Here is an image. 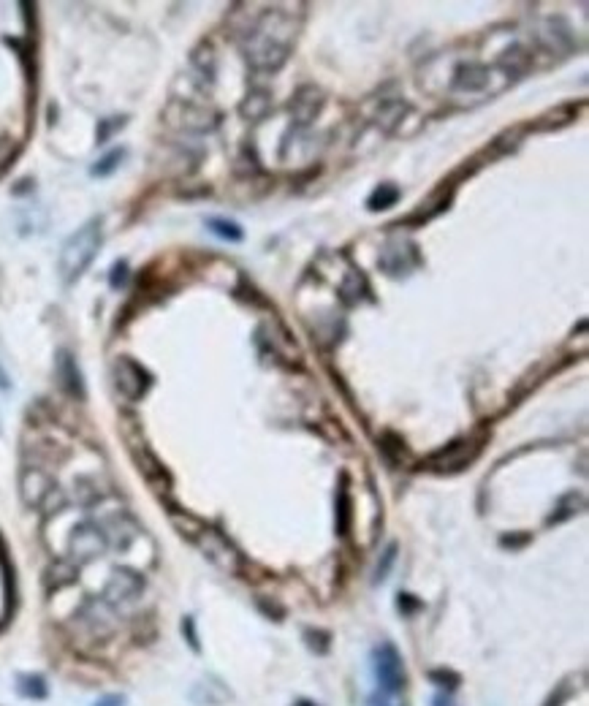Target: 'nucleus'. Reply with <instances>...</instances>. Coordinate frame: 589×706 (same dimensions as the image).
Instances as JSON below:
<instances>
[{
  "label": "nucleus",
  "mask_w": 589,
  "mask_h": 706,
  "mask_svg": "<svg viewBox=\"0 0 589 706\" xmlns=\"http://www.w3.org/2000/svg\"><path fill=\"white\" fill-rule=\"evenodd\" d=\"M114 384H117L123 397L139 399L150 388V375H147V370L142 364H136L133 359L123 356V359L114 361Z\"/></svg>",
  "instance_id": "423d86ee"
},
{
  "label": "nucleus",
  "mask_w": 589,
  "mask_h": 706,
  "mask_svg": "<svg viewBox=\"0 0 589 706\" xmlns=\"http://www.w3.org/2000/svg\"><path fill=\"white\" fill-rule=\"evenodd\" d=\"M193 701H198V704H223V701H228V690L217 682V679H204V682H198L196 687H193Z\"/></svg>",
  "instance_id": "ddd939ff"
},
{
  "label": "nucleus",
  "mask_w": 589,
  "mask_h": 706,
  "mask_svg": "<svg viewBox=\"0 0 589 706\" xmlns=\"http://www.w3.org/2000/svg\"><path fill=\"white\" fill-rule=\"evenodd\" d=\"M125 277H128V264L120 261V264H114V269H112V277H109V283H112V289H120L125 283Z\"/></svg>",
  "instance_id": "5701e85b"
},
{
  "label": "nucleus",
  "mask_w": 589,
  "mask_h": 706,
  "mask_svg": "<svg viewBox=\"0 0 589 706\" xmlns=\"http://www.w3.org/2000/svg\"><path fill=\"white\" fill-rule=\"evenodd\" d=\"M293 22L285 17V14H266L258 28L250 33L248 44H245V52H248V60L258 71H278L280 65L288 60V52H291V41H293Z\"/></svg>",
  "instance_id": "f257e3e1"
},
{
  "label": "nucleus",
  "mask_w": 589,
  "mask_h": 706,
  "mask_svg": "<svg viewBox=\"0 0 589 706\" xmlns=\"http://www.w3.org/2000/svg\"><path fill=\"white\" fill-rule=\"evenodd\" d=\"M299 706H312V704H307V701H302V704H299Z\"/></svg>",
  "instance_id": "c85d7f7f"
},
{
  "label": "nucleus",
  "mask_w": 589,
  "mask_h": 706,
  "mask_svg": "<svg viewBox=\"0 0 589 706\" xmlns=\"http://www.w3.org/2000/svg\"><path fill=\"white\" fill-rule=\"evenodd\" d=\"M394 560H397V546H389V549L383 551V560H380V562H377V568H375V581H383V578L389 576V571H391Z\"/></svg>",
  "instance_id": "6ab92c4d"
},
{
  "label": "nucleus",
  "mask_w": 589,
  "mask_h": 706,
  "mask_svg": "<svg viewBox=\"0 0 589 706\" xmlns=\"http://www.w3.org/2000/svg\"><path fill=\"white\" fill-rule=\"evenodd\" d=\"M123 158H125V150H112L109 155H103L101 161L95 163L93 169H90V174H93V177H109V174H112V171L120 166V161H123Z\"/></svg>",
  "instance_id": "dca6fc26"
},
{
  "label": "nucleus",
  "mask_w": 589,
  "mask_h": 706,
  "mask_svg": "<svg viewBox=\"0 0 589 706\" xmlns=\"http://www.w3.org/2000/svg\"><path fill=\"white\" fill-rule=\"evenodd\" d=\"M49 492H52V486H49V479H46L44 473L28 470V473L22 476V494H25V500H28L31 506H38Z\"/></svg>",
  "instance_id": "9b49d317"
},
{
  "label": "nucleus",
  "mask_w": 589,
  "mask_h": 706,
  "mask_svg": "<svg viewBox=\"0 0 589 706\" xmlns=\"http://www.w3.org/2000/svg\"><path fill=\"white\" fill-rule=\"evenodd\" d=\"M375 676H377L383 693H400L404 687L402 660L391 644H380L375 649Z\"/></svg>",
  "instance_id": "20e7f679"
},
{
  "label": "nucleus",
  "mask_w": 589,
  "mask_h": 706,
  "mask_svg": "<svg viewBox=\"0 0 589 706\" xmlns=\"http://www.w3.org/2000/svg\"><path fill=\"white\" fill-rule=\"evenodd\" d=\"M0 388H8V378H6V372L0 370Z\"/></svg>",
  "instance_id": "cd10ccee"
},
{
  "label": "nucleus",
  "mask_w": 589,
  "mask_h": 706,
  "mask_svg": "<svg viewBox=\"0 0 589 706\" xmlns=\"http://www.w3.org/2000/svg\"><path fill=\"white\" fill-rule=\"evenodd\" d=\"M101 221L93 218L90 223H85L76 234H71L65 239L60 250V277L65 283H74L76 277H82V272L93 264L95 253L101 248Z\"/></svg>",
  "instance_id": "f03ea898"
},
{
  "label": "nucleus",
  "mask_w": 589,
  "mask_h": 706,
  "mask_svg": "<svg viewBox=\"0 0 589 706\" xmlns=\"http://www.w3.org/2000/svg\"><path fill=\"white\" fill-rule=\"evenodd\" d=\"M565 696H567V690H565V687H562V690H559V696H557V698H549V704H546V706H559V701H562V698H565Z\"/></svg>",
  "instance_id": "393cba45"
},
{
  "label": "nucleus",
  "mask_w": 589,
  "mask_h": 706,
  "mask_svg": "<svg viewBox=\"0 0 589 706\" xmlns=\"http://www.w3.org/2000/svg\"><path fill=\"white\" fill-rule=\"evenodd\" d=\"M58 375H60V384L68 394L82 397V378H79V370H76V361L71 359V353L62 351L58 356Z\"/></svg>",
  "instance_id": "f8f14e48"
},
{
  "label": "nucleus",
  "mask_w": 589,
  "mask_h": 706,
  "mask_svg": "<svg viewBox=\"0 0 589 706\" xmlns=\"http://www.w3.org/2000/svg\"><path fill=\"white\" fill-rule=\"evenodd\" d=\"M106 535L103 530L93 524V522H85L79 524L74 533H71V554H74V562H87V560H95L103 554L106 549Z\"/></svg>",
  "instance_id": "0eeeda50"
},
{
  "label": "nucleus",
  "mask_w": 589,
  "mask_h": 706,
  "mask_svg": "<svg viewBox=\"0 0 589 706\" xmlns=\"http://www.w3.org/2000/svg\"><path fill=\"white\" fill-rule=\"evenodd\" d=\"M123 704V698L120 696H109V698H103L101 704H95V706H120Z\"/></svg>",
  "instance_id": "b1692460"
},
{
  "label": "nucleus",
  "mask_w": 589,
  "mask_h": 706,
  "mask_svg": "<svg viewBox=\"0 0 589 706\" xmlns=\"http://www.w3.org/2000/svg\"><path fill=\"white\" fill-rule=\"evenodd\" d=\"M370 706H389V704H386V698H380V696H373V698H370Z\"/></svg>",
  "instance_id": "a878e982"
},
{
  "label": "nucleus",
  "mask_w": 589,
  "mask_h": 706,
  "mask_svg": "<svg viewBox=\"0 0 589 706\" xmlns=\"http://www.w3.org/2000/svg\"><path fill=\"white\" fill-rule=\"evenodd\" d=\"M321 106H323V93L318 90V87H302L296 98H293V103H291V114H293V123L296 126H310L312 120L318 117V112H321Z\"/></svg>",
  "instance_id": "1a4fd4ad"
},
{
  "label": "nucleus",
  "mask_w": 589,
  "mask_h": 706,
  "mask_svg": "<svg viewBox=\"0 0 589 706\" xmlns=\"http://www.w3.org/2000/svg\"><path fill=\"white\" fill-rule=\"evenodd\" d=\"M434 706H454V704H451L445 696H437V698H434Z\"/></svg>",
  "instance_id": "bb28decb"
},
{
  "label": "nucleus",
  "mask_w": 589,
  "mask_h": 706,
  "mask_svg": "<svg viewBox=\"0 0 589 706\" xmlns=\"http://www.w3.org/2000/svg\"><path fill=\"white\" fill-rule=\"evenodd\" d=\"M14 155H17V141L8 139V136H0V169L8 166Z\"/></svg>",
  "instance_id": "aec40b11"
},
{
  "label": "nucleus",
  "mask_w": 589,
  "mask_h": 706,
  "mask_svg": "<svg viewBox=\"0 0 589 706\" xmlns=\"http://www.w3.org/2000/svg\"><path fill=\"white\" fill-rule=\"evenodd\" d=\"M266 109H269V98H266V93H253V96H248V101L242 103V114L250 117V120L264 117Z\"/></svg>",
  "instance_id": "2eb2a0df"
},
{
  "label": "nucleus",
  "mask_w": 589,
  "mask_h": 706,
  "mask_svg": "<svg viewBox=\"0 0 589 706\" xmlns=\"http://www.w3.org/2000/svg\"><path fill=\"white\" fill-rule=\"evenodd\" d=\"M19 693H22L25 698H44V696H46V682L35 674L22 676V679H19Z\"/></svg>",
  "instance_id": "f3484780"
},
{
  "label": "nucleus",
  "mask_w": 589,
  "mask_h": 706,
  "mask_svg": "<svg viewBox=\"0 0 589 706\" xmlns=\"http://www.w3.org/2000/svg\"><path fill=\"white\" fill-rule=\"evenodd\" d=\"M478 443H472V440H465V443H454L451 449L440 451L437 456L432 459V467L437 470H459L462 465H467L470 459H475V454H478Z\"/></svg>",
  "instance_id": "9d476101"
},
{
  "label": "nucleus",
  "mask_w": 589,
  "mask_h": 706,
  "mask_svg": "<svg viewBox=\"0 0 589 706\" xmlns=\"http://www.w3.org/2000/svg\"><path fill=\"white\" fill-rule=\"evenodd\" d=\"M397 198H400V191H397L394 185H380V188L370 196L367 207H370V209H389L391 204H397Z\"/></svg>",
  "instance_id": "4468645a"
},
{
  "label": "nucleus",
  "mask_w": 589,
  "mask_h": 706,
  "mask_svg": "<svg viewBox=\"0 0 589 706\" xmlns=\"http://www.w3.org/2000/svg\"><path fill=\"white\" fill-rule=\"evenodd\" d=\"M193 541H196V546L204 551V557L212 560L220 571H225V574H239V568H242V554L234 549V544H231L225 535L201 527V530L196 533Z\"/></svg>",
  "instance_id": "7ed1b4c3"
},
{
  "label": "nucleus",
  "mask_w": 589,
  "mask_h": 706,
  "mask_svg": "<svg viewBox=\"0 0 589 706\" xmlns=\"http://www.w3.org/2000/svg\"><path fill=\"white\" fill-rule=\"evenodd\" d=\"M144 589V578L139 576L136 571L130 568H117L112 578L106 581V589H103V601L109 606H123V603H130L142 595Z\"/></svg>",
  "instance_id": "39448f33"
},
{
  "label": "nucleus",
  "mask_w": 589,
  "mask_h": 706,
  "mask_svg": "<svg viewBox=\"0 0 589 706\" xmlns=\"http://www.w3.org/2000/svg\"><path fill=\"white\" fill-rule=\"evenodd\" d=\"M207 225L215 231L217 236H223V239H228V242H239L242 239V228L237 223H231V221H220V218H210Z\"/></svg>",
  "instance_id": "a211bd4d"
},
{
  "label": "nucleus",
  "mask_w": 589,
  "mask_h": 706,
  "mask_svg": "<svg viewBox=\"0 0 589 706\" xmlns=\"http://www.w3.org/2000/svg\"><path fill=\"white\" fill-rule=\"evenodd\" d=\"M350 497H348V492L342 489L340 492V516H342V522H340V530H342V535L348 533V519H350Z\"/></svg>",
  "instance_id": "4be33fe9"
},
{
  "label": "nucleus",
  "mask_w": 589,
  "mask_h": 706,
  "mask_svg": "<svg viewBox=\"0 0 589 706\" xmlns=\"http://www.w3.org/2000/svg\"><path fill=\"white\" fill-rule=\"evenodd\" d=\"M125 126V117H114V120H101V128H98V144H103L109 139V133H114L117 128Z\"/></svg>",
  "instance_id": "412c9836"
},
{
  "label": "nucleus",
  "mask_w": 589,
  "mask_h": 706,
  "mask_svg": "<svg viewBox=\"0 0 589 706\" xmlns=\"http://www.w3.org/2000/svg\"><path fill=\"white\" fill-rule=\"evenodd\" d=\"M495 68H484V65H462L456 79H454V96L465 93V96H492L497 93L492 87L495 82Z\"/></svg>",
  "instance_id": "6e6552de"
}]
</instances>
